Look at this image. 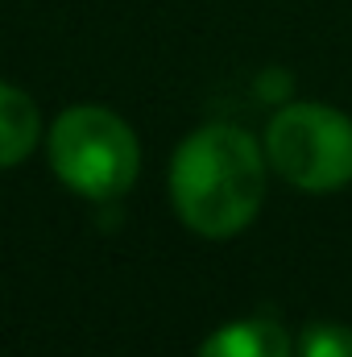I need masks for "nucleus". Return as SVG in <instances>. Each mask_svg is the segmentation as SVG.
Masks as SVG:
<instances>
[{
    "instance_id": "1",
    "label": "nucleus",
    "mask_w": 352,
    "mask_h": 357,
    "mask_svg": "<svg viewBox=\"0 0 352 357\" xmlns=\"http://www.w3.org/2000/svg\"><path fill=\"white\" fill-rule=\"evenodd\" d=\"M265 146L237 125H203L175 150L170 199L199 237H237L265 199Z\"/></svg>"
},
{
    "instance_id": "3",
    "label": "nucleus",
    "mask_w": 352,
    "mask_h": 357,
    "mask_svg": "<svg viewBox=\"0 0 352 357\" xmlns=\"http://www.w3.org/2000/svg\"><path fill=\"white\" fill-rule=\"evenodd\" d=\"M265 158L298 191H340L352 183V121L332 104H286L265 129Z\"/></svg>"
},
{
    "instance_id": "2",
    "label": "nucleus",
    "mask_w": 352,
    "mask_h": 357,
    "mask_svg": "<svg viewBox=\"0 0 352 357\" xmlns=\"http://www.w3.org/2000/svg\"><path fill=\"white\" fill-rule=\"evenodd\" d=\"M50 167L83 199H116L141 171L137 133L104 104H71L50 125Z\"/></svg>"
},
{
    "instance_id": "4",
    "label": "nucleus",
    "mask_w": 352,
    "mask_h": 357,
    "mask_svg": "<svg viewBox=\"0 0 352 357\" xmlns=\"http://www.w3.org/2000/svg\"><path fill=\"white\" fill-rule=\"evenodd\" d=\"M199 357H294V345L278 320L253 316V320H232L216 328L199 345Z\"/></svg>"
},
{
    "instance_id": "5",
    "label": "nucleus",
    "mask_w": 352,
    "mask_h": 357,
    "mask_svg": "<svg viewBox=\"0 0 352 357\" xmlns=\"http://www.w3.org/2000/svg\"><path fill=\"white\" fill-rule=\"evenodd\" d=\"M42 142V112L38 104L13 84H0V171L17 167Z\"/></svg>"
},
{
    "instance_id": "6",
    "label": "nucleus",
    "mask_w": 352,
    "mask_h": 357,
    "mask_svg": "<svg viewBox=\"0 0 352 357\" xmlns=\"http://www.w3.org/2000/svg\"><path fill=\"white\" fill-rule=\"evenodd\" d=\"M294 349H298V357H352V328H344V324H307Z\"/></svg>"
}]
</instances>
